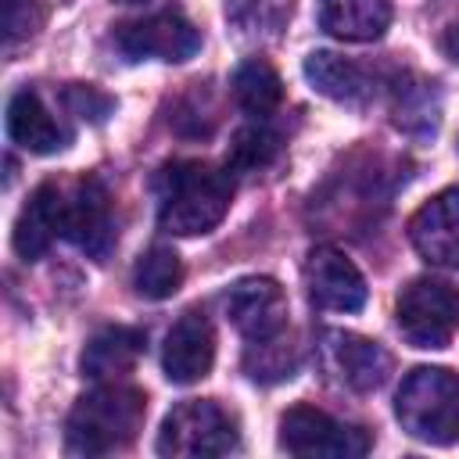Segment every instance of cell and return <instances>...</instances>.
I'll list each match as a JSON object with an SVG mask.
<instances>
[{"instance_id":"cell-15","label":"cell","mask_w":459,"mask_h":459,"mask_svg":"<svg viewBox=\"0 0 459 459\" xmlns=\"http://www.w3.org/2000/svg\"><path fill=\"white\" fill-rule=\"evenodd\" d=\"M143 355V330H133V326H104L97 330L86 348H82V359H79V369L82 377L90 380H115V377H126L136 359Z\"/></svg>"},{"instance_id":"cell-19","label":"cell","mask_w":459,"mask_h":459,"mask_svg":"<svg viewBox=\"0 0 459 459\" xmlns=\"http://www.w3.org/2000/svg\"><path fill=\"white\" fill-rule=\"evenodd\" d=\"M233 97H237V104H240L247 115L265 118V115H273V111L280 108V100H283V82H280L276 68H273L265 57H247V61H240L237 72H233Z\"/></svg>"},{"instance_id":"cell-12","label":"cell","mask_w":459,"mask_h":459,"mask_svg":"<svg viewBox=\"0 0 459 459\" xmlns=\"http://www.w3.org/2000/svg\"><path fill=\"white\" fill-rule=\"evenodd\" d=\"M409 240L423 262L459 269V186L434 194L409 219Z\"/></svg>"},{"instance_id":"cell-17","label":"cell","mask_w":459,"mask_h":459,"mask_svg":"<svg viewBox=\"0 0 459 459\" xmlns=\"http://www.w3.org/2000/svg\"><path fill=\"white\" fill-rule=\"evenodd\" d=\"M305 79L316 93L337 100V104H362L373 93V82L366 75L362 65H355L351 57H341L333 50H312L305 57Z\"/></svg>"},{"instance_id":"cell-8","label":"cell","mask_w":459,"mask_h":459,"mask_svg":"<svg viewBox=\"0 0 459 459\" xmlns=\"http://www.w3.org/2000/svg\"><path fill=\"white\" fill-rule=\"evenodd\" d=\"M61 237H68L79 251L90 258L104 262L108 251L115 247V212H111V194L97 176H86L75 183L72 197L65 201V226Z\"/></svg>"},{"instance_id":"cell-23","label":"cell","mask_w":459,"mask_h":459,"mask_svg":"<svg viewBox=\"0 0 459 459\" xmlns=\"http://www.w3.org/2000/svg\"><path fill=\"white\" fill-rule=\"evenodd\" d=\"M43 25V4L39 0H4V36L7 43H18L32 36Z\"/></svg>"},{"instance_id":"cell-20","label":"cell","mask_w":459,"mask_h":459,"mask_svg":"<svg viewBox=\"0 0 459 459\" xmlns=\"http://www.w3.org/2000/svg\"><path fill=\"white\" fill-rule=\"evenodd\" d=\"M183 283V262L172 247L165 244H154L147 247L140 258H136V269H133V287L151 298V301H161V298H172Z\"/></svg>"},{"instance_id":"cell-11","label":"cell","mask_w":459,"mask_h":459,"mask_svg":"<svg viewBox=\"0 0 459 459\" xmlns=\"http://www.w3.org/2000/svg\"><path fill=\"white\" fill-rule=\"evenodd\" d=\"M212 362H215V330L201 308H190L165 333V348H161L165 377L172 384H197L212 373Z\"/></svg>"},{"instance_id":"cell-7","label":"cell","mask_w":459,"mask_h":459,"mask_svg":"<svg viewBox=\"0 0 459 459\" xmlns=\"http://www.w3.org/2000/svg\"><path fill=\"white\" fill-rule=\"evenodd\" d=\"M115 43L129 61H190L201 50V29L183 11H158L140 22L118 25Z\"/></svg>"},{"instance_id":"cell-3","label":"cell","mask_w":459,"mask_h":459,"mask_svg":"<svg viewBox=\"0 0 459 459\" xmlns=\"http://www.w3.org/2000/svg\"><path fill=\"white\" fill-rule=\"evenodd\" d=\"M394 416L405 434L427 445L459 441V373L445 366H416L394 394Z\"/></svg>"},{"instance_id":"cell-2","label":"cell","mask_w":459,"mask_h":459,"mask_svg":"<svg viewBox=\"0 0 459 459\" xmlns=\"http://www.w3.org/2000/svg\"><path fill=\"white\" fill-rule=\"evenodd\" d=\"M147 416V394L129 384L100 380L93 391H86L65 423V441L79 455H108L140 434Z\"/></svg>"},{"instance_id":"cell-13","label":"cell","mask_w":459,"mask_h":459,"mask_svg":"<svg viewBox=\"0 0 459 459\" xmlns=\"http://www.w3.org/2000/svg\"><path fill=\"white\" fill-rule=\"evenodd\" d=\"M323 355H326L330 373H337L344 387L362 391V394L384 387V380L391 377V355L377 341L359 337L351 330H326Z\"/></svg>"},{"instance_id":"cell-14","label":"cell","mask_w":459,"mask_h":459,"mask_svg":"<svg viewBox=\"0 0 459 459\" xmlns=\"http://www.w3.org/2000/svg\"><path fill=\"white\" fill-rule=\"evenodd\" d=\"M61 226H65V197H61L57 183H39L29 194V201L18 212V219H14L11 244H14V251L25 262H36L54 244V237L61 233Z\"/></svg>"},{"instance_id":"cell-18","label":"cell","mask_w":459,"mask_h":459,"mask_svg":"<svg viewBox=\"0 0 459 459\" xmlns=\"http://www.w3.org/2000/svg\"><path fill=\"white\" fill-rule=\"evenodd\" d=\"M7 136L29 154H54L57 147H65V133L43 108L36 90H18L7 100Z\"/></svg>"},{"instance_id":"cell-22","label":"cell","mask_w":459,"mask_h":459,"mask_svg":"<svg viewBox=\"0 0 459 459\" xmlns=\"http://www.w3.org/2000/svg\"><path fill=\"white\" fill-rule=\"evenodd\" d=\"M294 366H298V355H294V344L287 341V330L276 337H265V341H247L244 369L255 380H262V384L287 380V377H294Z\"/></svg>"},{"instance_id":"cell-16","label":"cell","mask_w":459,"mask_h":459,"mask_svg":"<svg viewBox=\"0 0 459 459\" xmlns=\"http://www.w3.org/2000/svg\"><path fill=\"white\" fill-rule=\"evenodd\" d=\"M391 25V0H319V29L344 43L380 39Z\"/></svg>"},{"instance_id":"cell-6","label":"cell","mask_w":459,"mask_h":459,"mask_svg":"<svg viewBox=\"0 0 459 459\" xmlns=\"http://www.w3.org/2000/svg\"><path fill=\"white\" fill-rule=\"evenodd\" d=\"M369 434L362 427L341 423L323 409L294 405L280 416V448L290 455H330V459H359L369 452Z\"/></svg>"},{"instance_id":"cell-24","label":"cell","mask_w":459,"mask_h":459,"mask_svg":"<svg viewBox=\"0 0 459 459\" xmlns=\"http://www.w3.org/2000/svg\"><path fill=\"white\" fill-rule=\"evenodd\" d=\"M65 104H68L79 118H90V122H104V118L111 115V108H115V100H111L108 93H100L97 86H90V82H72V86L65 90Z\"/></svg>"},{"instance_id":"cell-9","label":"cell","mask_w":459,"mask_h":459,"mask_svg":"<svg viewBox=\"0 0 459 459\" xmlns=\"http://www.w3.org/2000/svg\"><path fill=\"white\" fill-rule=\"evenodd\" d=\"M305 290L316 308L359 312L366 305V280L359 265L337 247H312L305 262Z\"/></svg>"},{"instance_id":"cell-5","label":"cell","mask_w":459,"mask_h":459,"mask_svg":"<svg viewBox=\"0 0 459 459\" xmlns=\"http://www.w3.org/2000/svg\"><path fill=\"white\" fill-rule=\"evenodd\" d=\"M394 319L412 348H445L459 330V290L434 276H416L394 301Z\"/></svg>"},{"instance_id":"cell-21","label":"cell","mask_w":459,"mask_h":459,"mask_svg":"<svg viewBox=\"0 0 459 459\" xmlns=\"http://www.w3.org/2000/svg\"><path fill=\"white\" fill-rule=\"evenodd\" d=\"M276 154H280V133H273L262 122H251L233 133L226 165L237 172H255V169H265L269 161H276Z\"/></svg>"},{"instance_id":"cell-25","label":"cell","mask_w":459,"mask_h":459,"mask_svg":"<svg viewBox=\"0 0 459 459\" xmlns=\"http://www.w3.org/2000/svg\"><path fill=\"white\" fill-rule=\"evenodd\" d=\"M445 50H448V54L459 61V25H452V32L445 36Z\"/></svg>"},{"instance_id":"cell-10","label":"cell","mask_w":459,"mask_h":459,"mask_svg":"<svg viewBox=\"0 0 459 459\" xmlns=\"http://www.w3.org/2000/svg\"><path fill=\"white\" fill-rule=\"evenodd\" d=\"M226 316L244 341H265L287 330V294L269 276H244L226 290Z\"/></svg>"},{"instance_id":"cell-1","label":"cell","mask_w":459,"mask_h":459,"mask_svg":"<svg viewBox=\"0 0 459 459\" xmlns=\"http://www.w3.org/2000/svg\"><path fill=\"white\" fill-rule=\"evenodd\" d=\"M233 201L230 172L208 161H169L158 172V226L172 237L212 233Z\"/></svg>"},{"instance_id":"cell-26","label":"cell","mask_w":459,"mask_h":459,"mask_svg":"<svg viewBox=\"0 0 459 459\" xmlns=\"http://www.w3.org/2000/svg\"><path fill=\"white\" fill-rule=\"evenodd\" d=\"M118 4H147V0H118Z\"/></svg>"},{"instance_id":"cell-4","label":"cell","mask_w":459,"mask_h":459,"mask_svg":"<svg viewBox=\"0 0 459 459\" xmlns=\"http://www.w3.org/2000/svg\"><path fill=\"white\" fill-rule=\"evenodd\" d=\"M154 448H158V455H169V459L226 455L237 448V423L219 402L190 398V402H179L176 409H169Z\"/></svg>"}]
</instances>
